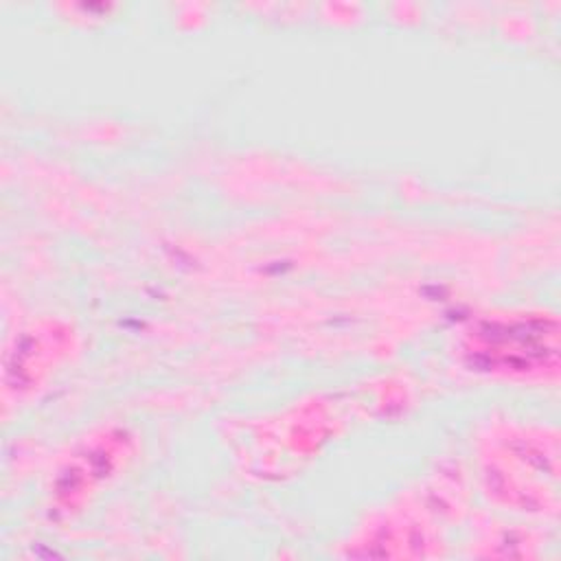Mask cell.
<instances>
[{
    "instance_id": "6da1fadb",
    "label": "cell",
    "mask_w": 561,
    "mask_h": 561,
    "mask_svg": "<svg viewBox=\"0 0 561 561\" xmlns=\"http://www.w3.org/2000/svg\"><path fill=\"white\" fill-rule=\"evenodd\" d=\"M473 366L493 373H537L557 366V320L528 316L486 320L469 335Z\"/></svg>"
}]
</instances>
